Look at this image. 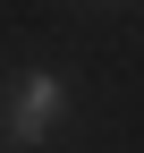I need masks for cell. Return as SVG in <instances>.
Segmentation results:
<instances>
[{"label": "cell", "instance_id": "obj_1", "mask_svg": "<svg viewBox=\"0 0 144 153\" xmlns=\"http://www.w3.org/2000/svg\"><path fill=\"white\" fill-rule=\"evenodd\" d=\"M60 119H68V76L60 68H26L9 85V102H0V136L9 145H43Z\"/></svg>", "mask_w": 144, "mask_h": 153}]
</instances>
